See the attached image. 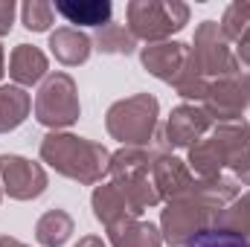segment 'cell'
<instances>
[{
  "instance_id": "14",
  "label": "cell",
  "mask_w": 250,
  "mask_h": 247,
  "mask_svg": "<svg viewBox=\"0 0 250 247\" xmlns=\"http://www.w3.org/2000/svg\"><path fill=\"white\" fill-rule=\"evenodd\" d=\"M50 53L56 56V62L64 67H79L90 59L93 53V38L84 35L76 26H59L50 32Z\"/></svg>"
},
{
  "instance_id": "6",
  "label": "cell",
  "mask_w": 250,
  "mask_h": 247,
  "mask_svg": "<svg viewBox=\"0 0 250 247\" xmlns=\"http://www.w3.org/2000/svg\"><path fill=\"white\" fill-rule=\"evenodd\" d=\"M192 47V56L198 59L204 76L209 82L215 79H227V76H239V62H236V53L230 47V41L224 38L218 21H201L195 26V41L189 44Z\"/></svg>"
},
{
  "instance_id": "17",
  "label": "cell",
  "mask_w": 250,
  "mask_h": 247,
  "mask_svg": "<svg viewBox=\"0 0 250 247\" xmlns=\"http://www.w3.org/2000/svg\"><path fill=\"white\" fill-rule=\"evenodd\" d=\"M53 6L67 23L93 26V29H102L105 23H111V15H114L111 0H59Z\"/></svg>"
},
{
  "instance_id": "27",
  "label": "cell",
  "mask_w": 250,
  "mask_h": 247,
  "mask_svg": "<svg viewBox=\"0 0 250 247\" xmlns=\"http://www.w3.org/2000/svg\"><path fill=\"white\" fill-rule=\"evenodd\" d=\"M21 21L29 32H50L56 21V6L47 0H26L21 6Z\"/></svg>"
},
{
  "instance_id": "25",
  "label": "cell",
  "mask_w": 250,
  "mask_h": 247,
  "mask_svg": "<svg viewBox=\"0 0 250 247\" xmlns=\"http://www.w3.org/2000/svg\"><path fill=\"white\" fill-rule=\"evenodd\" d=\"M175 90H178V96H184L189 99L192 105L195 102H201L204 96H207V87H209V79L204 76V70H201V64L198 59L192 56V47H189V59H187V67H184V73H181V79L172 84Z\"/></svg>"
},
{
  "instance_id": "35",
  "label": "cell",
  "mask_w": 250,
  "mask_h": 247,
  "mask_svg": "<svg viewBox=\"0 0 250 247\" xmlns=\"http://www.w3.org/2000/svg\"><path fill=\"white\" fill-rule=\"evenodd\" d=\"M248 128H250V120H248Z\"/></svg>"
},
{
  "instance_id": "9",
  "label": "cell",
  "mask_w": 250,
  "mask_h": 247,
  "mask_svg": "<svg viewBox=\"0 0 250 247\" xmlns=\"http://www.w3.org/2000/svg\"><path fill=\"white\" fill-rule=\"evenodd\" d=\"M212 128V120L204 114V108L184 102L178 108H172L169 120L163 125V134H160V143L166 148H192L198 140H204Z\"/></svg>"
},
{
  "instance_id": "31",
  "label": "cell",
  "mask_w": 250,
  "mask_h": 247,
  "mask_svg": "<svg viewBox=\"0 0 250 247\" xmlns=\"http://www.w3.org/2000/svg\"><path fill=\"white\" fill-rule=\"evenodd\" d=\"M73 247H108V245H105L99 236H82V239H79Z\"/></svg>"
},
{
  "instance_id": "26",
  "label": "cell",
  "mask_w": 250,
  "mask_h": 247,
  "mask_svg": "<svg viewBox=\"0 0 250 247\" xmlns=\"http://www.w3.org/2000/svg\"><path fill=\"white\" fill-rule=\"evenodd\" d=\"M218 26H221V32H224V38H227L230 44H236V41L250 29V0H236V3H230V6L224 9V15H221Z\"/></svg>"
},
{
  "instance_id": "18",
  "label": "cell",
  "mask_w": 250,
  "mask_h": 247,
  "mask_svg": "<svg viewBox=\"0 0 250 247\" xmlns=\"http://www.w3.org/2000/svg\"><path fill=\"white\" fill-rule=\"evenodd\" d=\"M187 166L192 169L195 178H221L227 163H224V151L215 134H207L204 140H198L192 148H187Z\"/></svg>"
},
{
  "instance_id": "20",
  "label": "cell",
  "mask_w": 250,
  "mask_h": 247,
  "mask_svg": "<svg viewBox=\"0 0 250 247\" xmlns=\"http://www.w3.org/2000/svg\"><path fill=\"white\" fill-rule=\"evenodd\" d=\"M32 111V96L26 87L18 84H0V134H9L26 123Z\"/></svg>"
},
{
  "instance_id": "19",
  "label": "cell",
  "mask_w": 250,
  "mask_h": 247,
  "mask_svg": "<svg viewBox=\"0 0 250 247\" xmlns=\"http://www.w3.org/2000/svg\"><path fill=\"white\" fill-rule=\"evenodd\" d=\"M90 209H93V218H96L105 230L114 227V224L123 221V218H134L131 209H128V204H125V195L120 192V186L114 184V181L99 184L93 189V195H90Z\"/></svg>"
},
{
  "instance_id": "7",
  "label": "cell",
  "mask_w": 250,
  "mask_h": 247,
  "mask_svg": "<svg viewBox=\"0 0 250 247\" xmlns=\"http://www.w3.org/2000/svg\"><path fill=\"white\" fill-rule=\"evenodd\" d=\"M204 114L218 125L239 123L250 111V79L248 76H227L215 79L207 87V96L201 99Z\"/></svg>"
},
{
  "instance_id": "33",
  "label": "cell",
  "mask_w": 250,
  "mask_h": 247,
  "mask_svg": "<svg viewBox=\"0 0 250 247\" xmlns=\"http://www.w3.org/2000/svg\"><path fill=\"white\" fill-rule=\"evenodd\" d=\"M3 73H6V53H3V44H0V79H3Z\"/></svg>"
},
{
  "instance_id": "13",
  "label": "cell",
  "mask_w": 250,
  "mask_h": 247,
  "mask_svg": "<svg viewBox=\"0 0 250 247\" xmlns=\"http://www.w3.org/2000/svg\"><path fill=\"white\" fill-rule=\"evenodd\" d=\"M9 76L15 79L18 87H32V84L44 82L50 76V62H47L44 50H38L32 44H18L9 56Z\"/></svg>"
},
{
  "instance_id": "21",
  "label": "cell",
  "mask_w": 250,
  "mask_h": 247,
  "mask_svg": "<svg viewBox=\"0 0 250 247\" xmlns=\"http://www.w3.org/2000/svg\"><path fill=\"white\" fill-rule=\"evenodd\" d=\"M76 230V221L67 209H47L35 221V242L41 247H64Z\"/></svg>"
},
{
  "instance_id": "5",
  "label": "cell",
  "mask_w": 250,
  "mask_h": 247,
  "mask_svg": "<svg viewBox=\"0 0 250 247\" xmlns=\"http://www.w3.org/2000/svg\"><path fill=\"white\" fill-rule=\"evenodd\" d=\"M218 209H212L209 204L198 201V198H178L169 201L166 209L160 212V233H163V245L172 247H187L198 236H204L207 230H212V218Z\"/></svg>"
},
{
  "instance_id": "32",
  "label": "cell",
  "mask_w": 250,
  "mask_h": 247,
  "mask_svg": "<svg viewBox=\"0 0 250 247\" xmlns=\"http://www.w3.org/2000/svg\"><path fill=\"white\" fill-rule=\"evenodd\" d=\"M0 247H29V245H23L21 239H12V236H0Z\"/></svg>"
},
{
  "instance_id": "10",
  "label": "cell",
  "mask_w": 250,
  "mask_h": 247,
  "mask_svg": "<svg viewBox=\"0 0 250 247\" xmlns=\"http://www.w3.org/2000/svg\"><path fill=\"white\" fill-rule=\"evenodd\" d=\"M189 59V44L184 41H160V44H146L140 50V64L148 76L175 84L187 67Z\"/></svg>"
},
{
  "instance_id": "15",
  "label": "cell",
  "mask_w": 250,
  "mask_h": 247,
  "mask_svg": "<svg viewBox=\"0 0 250 247\" xmlns=\"http://www.w3.org/2000/svg\"><path fill=\"white\" fill-rule=\"evenodd\" d=\"M166 148L160 145H151V148H117L111 151V166H108V175L111 181H128V178H143V175H151V166L157 160V154H163Z\"/></svg>"
},
{
  "instance_id": "22",
  "label": "cell",
  "mask_w": 250,
  "mask_h": 247,
  "mask_svg": "<svg viewBox=\"0 0 250 247\" xmlns=\"http://www.w3.org/2000/svg\"><path fill=\"white\" fill-rule=\"evenodd\" d=\"M212 230L227 233V236H236L242 242H250V192L239 195L233 204H227L224 209L215 212Z\"/></svg>"
},
{
  "instance_id": "4",
  "label": "cell",
  "mask_w": 250,
  "mask_h": 247,
  "mask_svg": "<svg viewBox=\"0 0 250 247\" xmlns=\"http://www.w3.org/2000/svg\"><path fill=\"white\" fill-rule=\"evenodd\" d=\"M82 117V102H79V87L70 73H50L35 96V120L50 128V131H64L79 123Z\"/></svg>"
},
{
  "instance_id": "11",
  "label": "cell",
  "mask_w": 250,
  "mask_h": 247,
  "mask_svg": "<svg viewBox=\"0 0 250 247\" xmlns=\"http://www.w3.org/2000/svg\"><path fill=\"white\" fill-rule=\"evenodd\" d=\"M151 181H154L157 192H160V201L169 204V201H178V198H189L198 178L192 175L187 160L163 151V154H157V160L151 166Z\"/></svg>"
},
{
  "instance_id": "34",
  "label": "cell",
  "mask_w": 250,
  "mask_h": 247,
  "mask_svg": "<svg viewBox=\"0 0 250 247\" xmlns=\"http://www.w3.org/2000/svg\"><path fill=\"white\" fill-rule=\"evenodd\" d=\"M0 201H3V186H0Z\"/></svg>"
},
{
  "instance_id": "8",
  "label": "cell",
  "mask_w": 250,
  "mask_h": 247,
  "mask_svg": "<svg viewBox=\"0 0 250 247\" xmlns=\"http://www.w3.org/2000/svg\"><path fill=\"white\" fill-rule=\"evenodd\" d=\"M0 186L12 201H35L47 192L50 178L41 163L23 154H0Z\"/></svg>"
},
{
  "instance_id": "12",
  "label": "cell",
  "mask_w": 250,
  "mask_h": 247,
  "mask_svg": "<svg viewBox=\"0 0 250 247\" xmlns=\"http://www.w3.org/2000/svg\"><path fill=\"white\" fill-rule=\"evenodd\" d=\"M212 134L221 143L224 163L233 172V181H239L242 186H250V128L230 123V125H215Z\"/></svg>"
},
{
  "instance_id": "24",
  "label": "cell",
  "mask_w": 250,
  "mask_h": 247,
  "mask_svg": "<svg viewBox=\"0 0 250 247\" xmlns=\"http://www.w3.org/2000/svg\"><path fill=\"white\" fill-rule=\"evenodd\" d=\"M93 50H99L102 56H131L137 50V38L128 32L123 23H105L102 29H96L93 35Z\"/></svg>"
},
{
  "instance_id": "1",
  "label": "cell",
  "mask_w": 250,
  "mask_h": 247,
  "mask_svg": "<svg viewBox=\"0 0 250 247\" xmlns=\"http://www.w3.org/2000/svg\"><path fill=\"white\" fill-rule=\"evenodd\" d=\"M38 154L56 175L82 186H99L111 166V151L102 143L70 131H50L41 140Z\"/></svg>"
},
{
  "instance_id": "29",
  "label": "cell",
  "mask_w": 250,
  "mask_h": 247,
  "mask_svg": "<svg viewBox=\"0 0 250 247\" xmlns=\"http://www.w3.org/2000/svg\"><path fill=\"white\" fill-rule=\"evenodd\" d=\"M236 62H239V70H242V76H248L250 79V29L236 41Z\"/></svg>"
},
{
  "instance_id": "3",
  "label": "cell",
  "mask_w": 250,
  "mask_h": 247,
  "mask_svg": "<svg viewBox=\"0 0 250 247\" xmlns=\"http://www.w3.org/2000/svg\"><path fill=\"white\" fill-rule=\"evenodd\" d=\"M125 26L137 41L160 44L189 23V6L181 0H131L125 6Z\"/></svg>"
},
{
  "instance_id": "23",
  "label": "cell",
  "mask_w": 250,
  "mask_h": 247,
  "mask_svg": "<svg viewBox=\"0 0 250 247\" xmlns=\"http://www.w3.org/2000/svg\"><path fill=\"white\" fill-rule=\"evenodd\" d=\"M120 186V192L125 195V204L131 209L134 218H140L143 212L154 209L160 204V192L151 181V175H143V178H128V181H114Z\"/></svg>"
},
{
  "instance_id": "16",
  "label": "cell",
  "mask_w": 250,
  "mask_h": 247,
  "mask_svg": "<svg viewBox=\"0 0 250 247\" xmlns=\"http://www.w3.org/2000/svg\"><path fill=\"white\" fill-rule=\"evenodd\" d=\"M111 247H163V233L151 221L143 218H123L108 227Z\"/></svg>"
},
{
  "instance_id": "2",
  "label": "cell",
  "mask_w": 250,
  "mask_h": 247,
  "mask_svg": "<svg viewBox=\"0 0 250 247\" xmlns=\"http://www.w3.org/2000/svg\"><path fill=\"white\" fill-rule=\"evenodd\" d=\"M157 125H160V102L151 93L125 96L114 102L105 114L108 134L117 143H123L125 148H151V145L166 148L157 137Z\"/></svg>"
},
{
  "instance_id": "30",
  "label": "cell",
  "mask_w": 250,
  "mask_h": 247,
  "mask_svg": "<svg viewBox=\"0 0 250 247\" xmlns=\"http://www.w3.org/2000/svg\"><path fill=\"white\" fill-rule=\"evenodd\" d=\"M15 15H18L15 0H0V38L12 32V26H15Z\"/></svg>"
},
{
  "instance_id": "28",
  "label": "cell",
  "mask_w": 250,
  "mask_h": 247,
  "mask_svg": "<svg viewBox=\"0 0 250 247\" xmlns=\"http://www.w3.org/2000/svg\"><path fill=\"white\" fill-rule=\"evenodd\" d=\"M187 247H250V242H242V239L227 236V233H218V230H207L204 236H198Z\"/></svg>"
}]
</instances>
